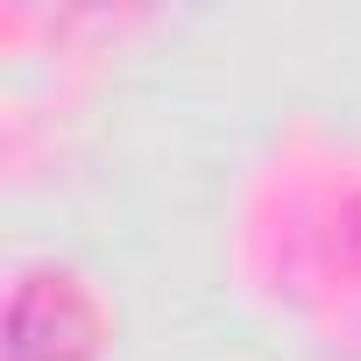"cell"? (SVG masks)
Wrapping results in <instances>:
<instances>
[{
	"mask_svg": "<svg viewBox=\"0 0 361 361\" xmlns=\"http://www.w3.org/2000/svg\"><path fill=\"white\" fill-rule=\"evenodd\" d=\"M106 319L92 290L64 269H36L8 298V361H99Z\"/></svg>",
	"mask_w": 361,
	"mask_h": 361,
	"instance_id": "1",
	"label": "cell"
}]
</instances>
